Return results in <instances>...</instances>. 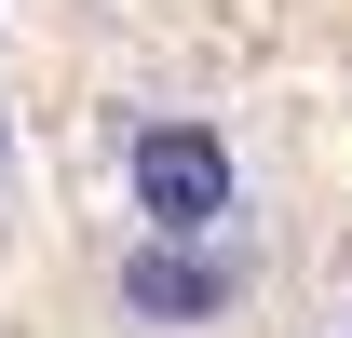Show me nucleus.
<instances>
[{
    "instance_id": "obj_4",
    "label": "nucleus",
    "mask_w": 352,
    "mask_h": 338,
    "mask_svg": "<svg viewBox=\"0 0 352 338\" xmlns=\"http://www.w3.org/2000/svg\"><path fill=\"white\" fill-rule=\"evenodd\" d=\"M339 338H352V311H339Z\"/></svg>"
},
{
    "instance_id": "obj_2",
    "label": "nucleus",
    "mask_w": 352,
    "mask_h": 338,
    "mask_svg": "<svg viewBox=\"0 0 352 338\" xmlns=\"http://www.w3.org/2000/svg\"><path fill=\"white\" fill-rule=\"evenodd\" d=\"M244 297V244H135L122 257V311L135 325H217Z\"/></svg>"
},
{
    "instance_id": "obj_1",
    "label": "nucleus",
    "mask_w": 352,
    "mask_h": 338,
    "mask_svg": "<svg viewBox=\"0 0 352 338\" xmlns=\"http://www.w3.org/2000/svg\"><path fill=\"white\" fill-rule=\"evenodd\" d=\"M122 203H135V244H217L244 216V163H230L217 122L163 109V122L122 135Z\"/></svg>"
},
{
    "instance_id": "obj_3",
    "label": "nucleus",
    "mask_w": 352,
    "mask_h": 338,
    "mask_svg": "<svg viewBox=\"0 0 352 338\" xmlns=\"http://www.w3.org/2000/svg\"><path fill=\"white\" fill-rule=\"evenodd\" d=\"M0 163H14V109H0Z\"/></svg>"
}]
</instances>
